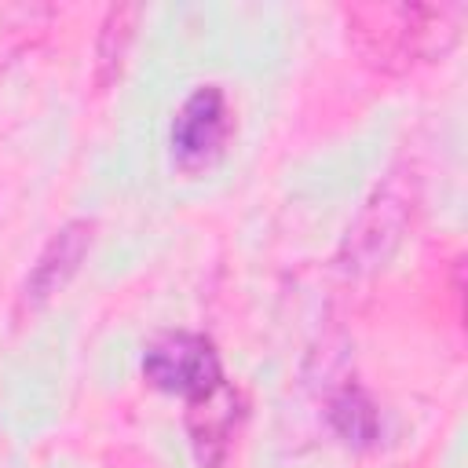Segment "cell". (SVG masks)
Segmentation results:
<instances>
[{"instance_id": "cell-1", "label": "cell", "mask_w": 468, "mask_h": 468, "mask_svg": "<svg viewBox=\"0 0 468 468\" xmlns=\"http://www.w3.org/2000/svg\"><path fill=\"white\" fill-rule=\"evenodd\" d=\"M347 37L366 66L406 73L442 58L464 26V4H355L344 7Z\"/></svg>"}, {"instance_id": "cell-2", "label": "cell", "mask_w": 468, "mask_h": 468, "mask_svg": "<svg viewBox=\"0 0 468 468\" xmlns=\"http://www.w3.org/2000/svg\"><path fill=\"white\" fill-rule=\"evenodd\" d=\"M143 377L157 391L179 395L186 406L208 399L212 391H219L227 384L216 344L208 336L186 333V329H172V333H161L150 340V347L143 355Z\"/></svg>"}, {"instance_id": "cell-3", "label": "cell", "mask_w": 468, "mask_h": 468, "mask_svg": "<svg viewBox=\"0 0 468 468\" xmlns=\"http://www.w3.org/2000/svg\"><path fill=\"white\" fill-rule=\"evenodd\" d=\"M413 179H406L402 172H391L373 197L366 201V208L358 212L355 227L347 230V241L340 249V263L351 274H366L388 263V256L395 252V245L402 241V230L413 216Z\"/></svg>"}, {"instance_id": "cell-4", "label": "cell", "mask_w": 468, "mask_h": 468, "mask_svg": "<svg viewBox=\"0 0 468 468\" xmlns=\"http://www.w3.org/2000/svg\"><path fill=\"white\" fill-rule=\"evenodd\" d=\"M227 139H230V106L223 88L219 84L194 88L172 117V132H168L172 161L183 172L208 168L223 154Z\"/></svg>"}, {"instance_id": "cell-5", "label": "cell", "mask_w": 468, "mask_h": 468, "mask_svg": "<svg viewBox=\"0 0 468 468\" xmlns=\"http://www.w3.org/2000/svg\"><path fill=\"white\" fill-rule=\"evenodd\" d=\"M88 245H91V223L88 219H73L62 230H55L51 241L44 245V252L37 256L29 278H26V300L44 303L51 292H58L69 282V274L80 267Z\"/></svg>"}, {"instance_id": "cell-6", "label": "cell", "mask_w": 468, "mask_h": 468, "mask_svg": "<svg viewBox=\"0 0 468 468\" xmlns=\"http://www.w3.org/2000/svg\"><path fill=\"white\" fill-rule=\"evenodd\" d=\"M234 420H238V395L230 384L186 406V431H190V446L201 468H216L223 461L230 435H234Z\"/></svg>"}, {"instance_id": "cell-7", "label": "cell", "mask_w": 468, "mask_h": 468, "mask_svg": "<svg viewBox=\"0 0 468 468\" xmlns=\"http://www.w3.org/2000/svg\"><path fill=\"white\" fill-rule=\"evenodd\" d=\"M329 424L347 446H373L380 439V413L362 388H344L329 399Z\"/></svg>"}, {"instance_id": "cell-8", "label": "cell", "mask_w": 468, "mask_h": 468, "mask_svg": "<svg viewBox=\"0 0 468 468\" xmlns=\"http://www.w3.org/2000/svg\"><path fill=\"white\" fill-rule=\"evenodd\" d=\"M139 7L128 4V7H110L106 22H102V33H99V48H95V80L99 88H106L117 73H121V62L128 55V44L135 37V22H139Z\"/></svg>"}]
</instances>
